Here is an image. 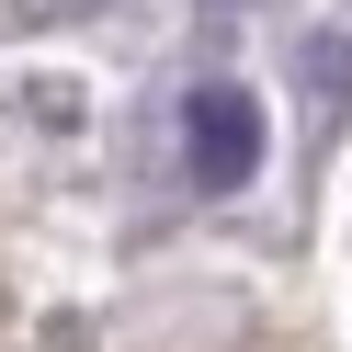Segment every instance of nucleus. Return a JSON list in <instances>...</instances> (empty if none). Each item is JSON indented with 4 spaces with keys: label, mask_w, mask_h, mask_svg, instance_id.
I'll list each match as a JSON object with an SVG mask.
<instances>
[{
    "label": "nucleus",
    "mask_w": 352,
    "mask_h": 352,
    "mask_svg": "<svg viewBox=\"0 0 352 352\" xmlns=\"http://www.w3.org/2000/svg\"><path fill=\"white\" fill-rule=\"evenodd\" d=\"M182 160H193V182H205V193H239V182H250V160H261V114H250V91H193V114H182Z\"/></svg>",
    "instance_id": "1"
}]
</instances>
